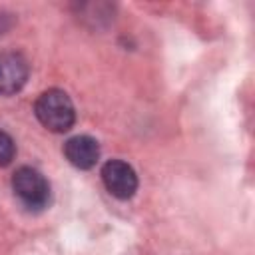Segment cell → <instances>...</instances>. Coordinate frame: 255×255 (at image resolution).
Masks as SVG:
<instances>
[{
  "label": "cell",
  "instance_id": "obj_1",
  "mask_svg": "<svg viewBox=\"0 0 255 255\" xmlns=\"http://www.w3.org/2000/svg\"><path fill=\"white\" fill-rule=\"evenodd\" d=\"M34 112L38 122L54 133L68 131L76 122V110L70 96L58 88H52L40 94L36 100Z\"/></svg>",
  "mask_w": 255,
  "mask_h": 255
},
{
  "label": "cell",
  "instance_id": "obj_2",
  "mask_svg": "<svg viewBox=\"0 0 255 255\" xmlns=\"http://www.w3.org/2000/svg\"><path fill=\"white\" fill-rule=\"evenodd\" d=\"M14 195L28 209H42L50 201V183L48 179L34 167H20L12 175Z\"/></svg>",
  "mask_w": 255,
  "mask_h": 255
},
{
  "label": "cell",
  "instance_id": "obj_3",
  "mask_svg": "<svg viewBox=\"0 0 255 255\" xmlns=\"http://www.w3.org/2000/svg\"><path fill=\"white\" fill-rule=\"evenodd\" d=\"M102 181L106 189L118 199H129L137 189V175L133 167L122 159H110L104 163Z\"/></svg>",
  "mask_w": 255,
  "mask_h": 255
},
{
  "label": "cell",
  "instance_id": "obj_4",
  "mask_svg": "<svg viewBox=\"0 0 255 255\" xmlns=\"http://www.w3.org/2000/svg\"><path fill=\"white\" fill-rule=\"evenodd\" d=\"M30 68L22 54L18 52H0V94L12 96L20 92L28 80Z\"/></svg>",
  "mask_w": 255,
  "mask_h": 255
},
{
  "label": "cell",
  "instance_id": "obj_5",
  "mask_svg": "<svg viewBox=\"0 0 255 255\" xmlns=\"http://www.w3.org/2000/svg\"><path fill=\"white\" fill-rule=\"evenodd\" d=\"M66 159L78 169H90L100 159V145L90 135H74L64 143Z\"/></svg>",
  "mask_w": 255,
  "mask_h": 255
},
{
  "label": "cell",
  "instance_id": "obj_6",
  "mask_svg": "<svg viewBox=\"0 0 255 255\" xmlns=\"http://www.w3.org/2000/svg\"><path fill=\"white\" fill-rule=\"evenodd\" d=\"M14 155H16V143H14V139L6 131L0 129V167L8 165L14 159Z\"/></svg>",
  "mask_w": 255,
  "mask_h": 255
}]
</instances>
